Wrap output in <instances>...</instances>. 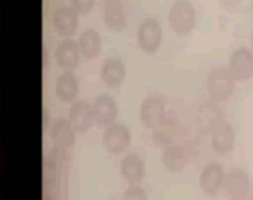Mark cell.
<instances>
[{"mask_svg": "<svg viewBox=\"0 0 253 200\" xmlns=\"http://www.w3.org/2000/svg\"><path fill=\"white\" fill-rule=\"evenodd\" d=\"M234 144H236V132L231 123H228L227 120L218 125L211 132V146L216 154L219 156L230 154L234 149Z\"/></svg>", "mask_w": 253, "mask_h": 200, "instance_id": "obj_11", "label": "cell"}, {"mask_svg": "<svg viewBox=\"0 0 253 200\" xmlns=\"http://www.w3.org/2000/svg\"><path fill=\"white\" fill-rule=\"evenodd\" d=\"M208 94L209 100L215 102H224L230 100L236 89V79L228 68H215L208 74Z\"/></svg>", "mask_w": 253, "mask_h": 200, "instance_id": "obj_1", "label": "cell"}, {"mask_svg": "<svg viewBox=\"0 0 253 200\" xmlns=\"http://www.w3.org/2000/svg\"><path fill=\"white\" fill-rule=\"evenodd\" d=\"M77 46H79L80 55L86 61H92L99 55L101 48H102V42H101V37H99L96 30L87 28L79 36Z\"/></svg>", "mask_w": 253, "mask_h": 200, "instance_id": "obj_19", "label": "cell"}, {"mask_svg": "<svg viewBox=\"0 0 253 200\" xmlns=\"http://www.w3.org/2000/svg\"><path fill=\"white\" fill-rule=\"evenodd\" d=\"M136 42L141 50L147 55L156 53L163 42V30L157 19L148 18L144 19L136 31Z\"/></svg>", "mask_w": 253, "mask_h": 200, "instance_id": "obj_3", "label": "cell"}, {"mask_svg": "<svg viewBox=\"0 0 253 200\" xmlns=\"http://www.w3.org/2000/svg\"><path fill=\"white\" fill-rule=\"evenodd\" d=\"M50 138L53 144L61 149V150H68L74 146L76 143V131L70 125L68 120L59 119L53 123L52 131H50Z\"/></svg>", "mask_w": 253, "mask_h": 200, "instance_id": "obj_20", "label": "cell"}, {"mask_svg": "<svg viewBox=\"0 0 253 200\" xmlns=\"http://www.w3.org/2000/svg\"><path fill=\"white\" fill-rule=\"evenodd\" d=\"M162 165L170 174H179L188 165V154L182 146L169 144L163 149L162 153Z\"/></svg>", "mask_w": 253, "mask_h": 200, "instance_id": "obj_16", "label": "cell"}, {"mask_svg": "<svg viewBox=\"0 0 253 200\" xmlns=\"http://www.w3.org/2000/svg\"><path fill=\"white\" fill-rule=\"evenodd\" d=\"M228 70L236 80H248L253 76V52L249 48L236 49L228 59Z\"/></svg>", "mask_w": 253, "mask_h": 200, "instance_id": "obj_10", "label": "cell"}, {"mask_svg": "<svg viewBox=\"0 0 253 200\" xmlns=\"http://www.w3.org/2000/svg\"><path fill=\"white\" fill-rule=\"evenodd\" d=\"M132 143V132L123 123H114L102 132V146L111 156H120Z\"/></svg>", "mask_w": 253, "mask_h": 200, "instance_id": "obj_4", "label": "cell"}, {"mask_svg": "<svg viewBox=\"0 0 253 200\" xmlns=\"http://www.w3.org/2000/svg\"><path fill=\"white\" fill-rule=\"evenodd\" d=\"M166 116V102L160 95L151 94L144 98L139 107V119L148 129H156Z\"/></svg>", "mask_w": 253, "mask_h": 200, "instance_id": "obj_5", "label": "cell"}, {"mask_svg": "<svg viewBox=\"0 0 253 200\" xmlns=\"http://www.w3.org/2000/svg\"><path fill=\"white\" fill-rule=\"evenodd\" d=\"M224 189L227 195L233 200H242L246 198L249 189H251V178L246 171L240 168L231 169L228 175H225Z\"/></svg>", "mask_w": 253, "mask_h": 200, "instance_id": "obj_13", "label": "cell"}, {"mask_svg": "<svg viewBox=\"0 0 253 200\" xmlns=\"http://www.w3.org/2000/svg\"><path fill=\"white\" fill-rule=\"evenodd\" d=\"M219 1L227 9H236V7H239L243 3V0H219Z\"/></svg>", "mask_w": 253, "mask_h": 200, "instance_id": "obj_24", "label": "cell"}, {"mask_svg": "<svg viewBox=\"0 0 253 200\" xmlns=\"http://www.w3.org/2000/svg\"><path fill=\"white\" fill-rule=\"evenodd\" d=\"M168 21L170 28L178 36H187L196 27L197 22L196 10L188 0H176L169 9Z\"/></svg>", "mask_w": 253, "mask_h": 200, "instance_id": "obj_2", "label": "cell"}, {"mask_svg": "<svg viewBox=\"0 0 253 200\" xmlns=\"http://www.w3.org/2000/svg\"><path fill=\"white\" fill-rule=\"evenodd\" d=\"M92 113H93V122L98 126L108 128L116 123L119 116V107L113 97L99 95L92 105Z\"/></svg>", "mask_w": 253, "mask_h": 200, "instance_id": "obj_8", "label": "cell"}, {"mask_svg": "<svg viewBox=\"0 0 253 200\" xmlns=\"http://www.w3.org/2000/svg\"><path fill=\"white\" fill-rule=\"evenodd\" d=\"M53 27L62 37H73L79 27V13L71 6H61L53 12Z\"/></svg>", "mask_w": 253, "mask_h": 200, "instance_id": "obj_14", "label": "cell"}, {"mask_svg": "<svg viewBox=\"0 0 253 200\" xmlns=\"http://www.w3.org/2000/svg\"><path fill=\"white\" fill-rule=\"evenodd\" d=\"M55 94L64 104H71L79 97V80L71 71H64L55 85Z\"/></svg>", "mask_w": 253, "mask_h": 200, "instance_id": "obj_18", "label": "cell"}, {"mask_svg": "<svg viewBox=\"0 0 253 200\" xmlns=\"http://www.w3.org/2000/svg\"><path fill=\"white\" fill-rule=\"evenodd\" d=\"M80 59H82V55H80L77 42L73 39H65L55 50V61L65 71L74 70L80 64Z\"/></svg>", "mask_w": 253, "mask_h": 200, "instance_id": "obj_17", "label": "cell"}, {"mask_svg": "<svg viewBox=\"0 0 253 200\" xmlns=\"http://www.w3.org/2000/svg\"><path fill=\"white\" fill-rule=\"evenodd\" d=\"M71 7L79 13V15H86L92 10L95 0H70Z\"/></svg>", "mask_w": 253, "mask_h": 200, "instance_id": "obj_23", "label": "cell"}, {"mask_svg": "<svg viewBox=\"0 0 253 200\" xmlns=\"http://www.w3.org/2000/svg\"><path fill=\"white\" fill-rule=\"evenodd\" d=\"M101 82L108 88H120L126 79V65L117 56L107 58L101 65Z\"/></svg>", "mask_w": 253, "mask_h": 200, "instance_id": "obj_12", "label": "cell"}, {"mask_svg": "<svg viewBox=\"0 0 253 200\" xmlns=\"http://www.w3.org/2000/svg\"><path fill=\"white\" fill-rule=\"evenodd\" d=\"M122 200H150L147 192L141 186H129L126 192L123 193Z\"/></svg>", "mask_w": 253, "mask_h": 200, "instance_id": "obj_22", "label": "cell"}, {"mask_svg": "<svg viewBox=\"0 0 253 200\" xmlns=\"http://www.w3.org/2000/svg\"><path fill=\"white\" fill-rule=\"evenodd\" d=\"M222 122H225V113L219 107L218 102L208 100L199 107L197 116H196V123H197L200 134L211 135V132Z\"/></svg>", "mask_w": 253, "mask_h": 200, "instance_id": "obj_6", "label": "cell"}, {"mask_svg": "<svg viewBox=\"0 0 253 200\" xmlns=\"http://www.w3.org/2000/svg\"><path fill=\"white\" fill-rule=\"evenodd\" d=\"M251 40H252V46H253V33H252V39H251Z\"/></svg>", "mask_w": 253, "mask_h": 200, "instance_id": "obj_25", "label": "cell"}, {"mask_svg": "<svg viewBox=\"0 0 253 200\" xmlns=\"http://www.w3.org/2000/svg\"><path fill=\"white\" fill-rule=\"evenodd\" d=\"M68 122L76 134H86L93 125L92 105L87 101H77L68 113Z\"/></svg>", "mask_w": 253, "mask_h": 200, "instance_id": "obj_15", "label": "cell"}, {"mask_svg": "<svg viewBox=\"0 0 253 200\" xmlns=\"http://www.w3.org/2000/svg\"><path fill=\"white\" fill-rule=\"evenodd\" d=\"M104 21L113 31H120L126 27V12L122 0H107L104 6Z\"/></svg>", "mask_w": 253, "mask_h": 200, "instance_id": "obj_21", "label": "cell"}, {"mask_svg": "<svg viewBox=\"0 0 253 200\" xmlns=\"http://www.w3.org/2000/svg\"><path fill=\"white\" fill-rule=\"evenodd\" d=\"M224 181H225V171L222 165H219L215 160L206 163L199 177V186L202 192L212 198L221 192V189L224 187Z\"/></svg>", "mask_w": 253, "mask_h": 200, "instance_id": "obj_7", "label": "cell"}, {"mask_svg": "<svg viewBox=\"0 0 253 200\" xmlns=\"http://www.w3.org/2000/svg\"><path fill=\"white\" fill-rule=\"evenodd\" d=\"M120 175L129 186H138L147 175L145 160L136 153L126 154L120 162Z\"/></svg>", "mask_w": 253, "mask_h": 200, "instance_id": "obj_9", "label": "cell"}]
</instances>
